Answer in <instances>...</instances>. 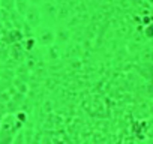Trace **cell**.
<instances>
[{"instance_id":"cell-1","label":"cell","mask_w":153,"mask_h":144,"mask_svg":"<svg viewBox=\"0 0 153 144\" xmlns=\"http://www.w3.org/2000/svg\"><path fill=\"white\" fill-rule=\"evenodd\" d=\"M23 123L17 114H6L0 123V144H14L17 134L21 131Z\"/></svg>"}]
</instances>
